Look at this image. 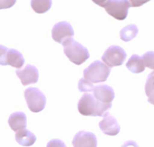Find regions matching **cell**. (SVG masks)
<instances>
[{
	"mask_svg": "<svg viewBox=\"0 0 154 147\" xmlns=\"http://www.w3.org/2000/svg\"><path fill=\"white\" fill-rule=\"evenodd\" d=\"M96 4L101 6V7H106L110 2L111 0H92Z\"/></svg>",
	"mask_w": 154,
	"mask_h": 147,
	"instance_id": "603a6c76",
	"label": "cell"
},
{
	"mask_svg": "<svg viewBox=\"0 0 154 147\" xmlns=\"http://www.w3.org/2000/svg\"><path fill=\"white\" fill-rule=\"evenodd\" d=\"M149 1H151V0H129L132 7H139V6H142L143 4H146Z\"/></svg>",
	"mask_w": 154,
	"mask_h": 147,
	"instance_id": "7402d4cb",
	"label": "cell"
},
{
	"mask_svg": "<svg viewBox=\"0 0 154 147\" xmlns=\"http://www.w3.org/2000/svg\"><path fill=\"white\" fill-rule=\"evenodd\" d=\"M24 98L29 110L37 113L43 110L46 105V97L38 88L29 87L24 91Z\"/></svg>",
	"mask_w": 154,
	"mask_h": 147,
	"instance_id": "277c9868",
	"label": "cell"
},
{
	"mask_svg": "<svg viewBox=\"0 0 154 147\" xmlns=\"http://www.w3.org/2000/svg\"><path fill=\"white\" fill-rule=\"evenodd\" d=\"M152 91H154V71L152 72L151 74H149L147 80H146V84H145V93H146V95L149 96Z\"/></svg>",
	"mask_w": 154,
	"mask_h": 147,
	"instance_id": "ffe728a7",
	"label": "cell"
},
{
	"mask_svg": "<svg viewBox=\"0 0 154 147\" xmlns=\"http://www.w3.org/2000/svg\"><path fill=\"white\" fill-rule=\"evenodd\" d=\"M139 29L135 24H129L123 28L120 31V38L123 41L128 42L134 40L138 34Z\"/></svg>",
	"mask_w": 154,
	"mask_h": 147,
	"instance_id": "2e32d148",
	"label": "cell"
},
{
	"mask_svg": "<svg viewBox=\"0 0 154 147\" xmlns=\"http://www.w3.org/2000/svg\"><path fill=\"white\" fill-rule=\"evenodd\" d=\"M94 96L100 101L105 103H112L115 99L114 89L106 84H101L95 86L94 91L92 92Z\"/></svg>",
	"mask_w": 154,
	"mask_h": 147,
	"instance_id": "7c38bea8",
	"label": "cell"
},
{
	"mask_svg": "<svg viewBox=\"0 0 154 147\" xmlns=\"http://www.w3.org/2000/svg\"><path fill=\"white\" fill-rule=\"evenodd\" d=\"M16 0H0V8L1 9H7L14 5Z\"/></svg>",
	"mask_w": 154,
	"mask_h": 147,
	"instance_id": "44dd1931",
	"label": "cell"
},
{
	"mask_svg": "<svg viewBox=\"0 0 154 147\" xmlns=\"http://www.w3.org/2000/svg\"><path fill=\"white\" fill-rule=\"evenodd\" d=\"M51 36L56 42L63 44L66 40L74 36V30L69 22L62 21L57 22L53 26L51 30Z\"/></svg>",
	"mask_w": 154,
	"mask_h": 147,
	"instance_id": "ba28073f",
	"label": "cell"
},
{
	"mask_svg": "<svg viewBox=\"0 0 154 147\" xmlns=\"http://www.w3.org/2000/svg\"><path fill=\"white\" fill-rule=\"evenodd\" d=\"M0 64L2 66H11L15 68H20L24 64V58L18 50L14 49H6L1 46L0 53Z\"/></svg>",
	"mask_w": 154,
	"mask_h": 147,
	"instance_id": "8992f818",
	"label": "cell"
},
{
	"mask_svg": "<svg viewBox=\"0 0 154 147\" xmlns=\"http://www.w3.org/2000/svg\"><path fill=\"white\" fill-rule=\"evenodd\" d=\"M78 87H79V92H82V93H90V92H93L94 91V88H95V86L93 85V83H91L90 81H88L85 77L82 78V79H80L79 81Z\"/></svg>",
	"mask_w": 154,
	"mask_h": 147,
	"instance_id": "ac0fdd59",
	"label": "cell"
},
{
	"mask_svg": "<svg viewBox=\"0 0 154 147\" xmlns=\"http://www.w3.org/2000/svg\"><path fill=\"white\" fill-rule=\"evenodd\" d=\"M148 101H149L151 104L154 105V91H152V92L151 93V94L148 96Z\"/></svg>",
	"mask_w": 154,
	"mask_h": 147,
	"instance_id": "cb8c5ba5",
	"label": "cell"
},
{
	"mask_svg": "<svg viewBox=\"0 0 154 147\" xmlns=\"http://www.w3.org/2000/svg\"><path fill=\"white\" fill-rule=\"evenodd\" d=\"M8 124L11 129L14 132L25 128L27 126L26 115L22 111H16L12 113L8 119Z\"/></svg>",
	"mask_w": 154,
	"mask_h": 147,
	"instance_id": "4fadbf2b",
	"label": "cell"
},
{
	"mask_svg": "<svg viewBox=\"0 0 154 147\" xmlns=\"http://www.w3.org/2000/svg\"><path fill=\"white\" fill-rule=\"evenodd\" d=\"M127 54L125 49L119 46H110L103 54L102 60L110 67L122 66L126 59Z\"/></svg>",
	"mask_w": 154,
	"mask_h": 147,
	"instance_id": "5b68a950",
	"label": "cell"
},
{
	"mask_svg": "<svg viewBox=\"0 0 154 147\" xmlns=\"http://www.w3.org/2000/svg\"><path fill=\"white\" fill-rule=\"evenodd\" d=\"M145 64L143 57H140L139 55H133L128 62L126 63V67L129 71L134 74H140L144 71Z\"/></svg>",
	"mask_w": 154,
	"mask_h": 147,
	"instance_id": "9a60e30c",
	"label": "cell"
},
{
	"mask_svg": "<svg viewBox=\"0 0 154 147\" xmlns=\"http://www.w3.org/2000/svg\"><path fill=\"white\" fill-rule=\"evenodd\" d=\"M52 4V0H31V6L37 13L48 12Z\"/></svg>",
	"mask_w": 154,
	"mask_h": 147,
	"instance_id": "e0dca14e",
	"label": "cell"
},
{
	"mask_svg": "<svg viewBox=\"0 0 154 147\" xmlns=\"http://www.w3.org/2000/svg\"><path fill=\"white\" fill-rule=\"evenodd\" d=\"M73 146H97V140L96 135L87 131H79L72 140Z\"/></svg>",
	"mask_w": 154,
	"mask_h": 147,
	"instance_id": "8fae6325",
	"label": "cell"
},
{
	"mask_svg": "<svg viewBox=\"0 0 154 147\" xmlns=\"http://www.w3.org/2000/svg\"><path fill=\"white\" fill-rule=\"evenodd\" d=\"M62 45L64 47L65 55L69 59V61L75 65L83 64L90 57L88 49L72 38L66 40Z\"/></svg>",
	"mask_w": 154,
	"mask_h": 147,
	"instance_id": "7a4b0ae2",
	"label": "cell"
},
{
	"mask_svg": "<svg viewBox=\"0 0 154 147\" xmlns=\"http://www.w3.org/2000/svg\"><path fill=\"white\" fill-rule=\"evenodd\" d=\"M111 73L110 66L105 62L97 60L90 64L83 72L84 77L93 84L106 82Z\"/></svg>",
	"mask_w": 154,
	"mask_h": 147,
	"instance_id": "3957f363",
	"label": "cell"
},
{
	"mask_svg": "<svg viewBox=\"0 0 154 147\" xmlns=\"http://www.w3.org/2000/svg\"><path fill=\"white\" fill-rule=\"evenodd\" d=\"M146 67L154 69V51H147L143 56Z\"/></svg>",
	"mask_w": 154,
	"mask_h": 147,
	"instance_id": "d6986e66",
	"label": "cell"
},
{
	"mask_svg": "<svg viewBox=\"0 0 154 147\" xmlns=\"http://www.w3.org/2000/svg\"><path fill=\"white\" fill-rule=\"evenodd\" d=\"M130 6L131 4L129 0H111V2L105 8L106 13L112 17L116 20L123 21L127 17Z\"/></svg>",
	"mask_w": 154,
	"mask_h": 147,
	"instance_id": "52a82bcc",
	"label": "cell"
},
{
	"mask_svg": "<svg viewBox=\"0 0 154 147\" xmlns=\"http://www.w3.org/2000/svg\"><path fill=\"white\" fill-rule=\"evenodd\" d=\"M16 75L21 80L23 85H29L38 82L39 80V71L32 65H27L22 70H16Z\"/></svg>",
	"mask_w": 154,
	"mask_h": 147,
	"instance_id": "30bf717a",
	"label": "cell"
},
{
	"mask_svg": "<svg viewBox=\"0 0 154 147\" xmlns=\"http://www.w3.org/2000/svg\"><path fill=\"white\" fill-rule=\"evenodd\" d=\"M15 140L23 146H31L35 143L36 137L30 130L23 128L15 132Z\"/></svg>",
	"mask_w": 154,
	"mask_h": 147,
	"instance_id": "5bb4252c",
	"label": "cell"
},
{
	"mask_svg": "<svg viewBox=\"0 0 154 147\" xmlns=\"http://www.w3.org/2000/svg\"><path fill=\"white\" fill-rule=\"evenodd\" d=\"M112 103H105L98 101L93 93H86L78 103V110L83 116L101 117L110 108Z\"/></svg>",
	"mask_w": 154,
	"mask_h": 147,
	"instance_id": "6da1fadb",
	"label": "cell"
},
{
	"mask_svg": "<svg viewBox=\"0 0 154 147\" xmlns=\"http://www.w3.org/2000/svg\"><path fill=\"white\" fill-rule=\"evenodd\" d=\"M99 128L105 135L111 137L116 136L120 132V126L117 120L108 112L104 114L103 119L99 122Z\"/></svg>",
	"mask_w": 154,
	"mask_h": 147,
	"instance_id": "9c48e42d",
	"label": "cell"
}]
</instances>
